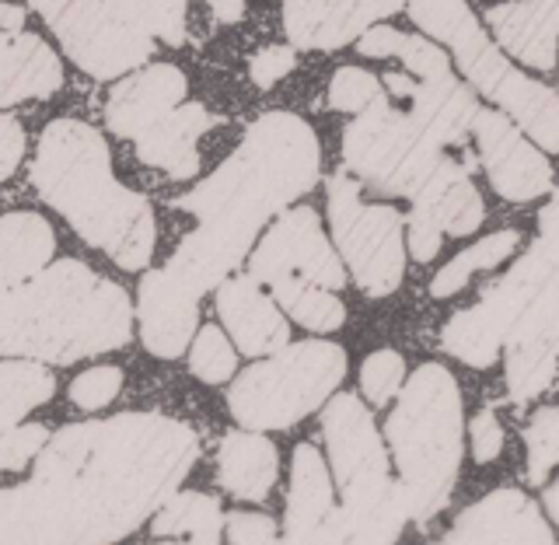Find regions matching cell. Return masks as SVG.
I'll return each instance as SVG.
<instances>
[{"mask_svg":"<svg viewBox=\"0 0 559 545\" xmlns=\"http://www.w3.org/2000/svg\"><path fill=\"white\" fill-rule=\"evenodd\" d=\"M200 434L165 413H119L52 434L32 497L60 545H116L186 483Z\"/></svg>","mask_w":559,"mask_h":545,"instance_id":"6da1fadb","label":"cell"},{"mask_svg":"<svg viewBox=\"0 0 559 545\" xmlns=\"http://www.w3.org/2000/svg\"><path fill=\"white\" fill-rule=\"evenodd\" d=\"M319 168L322 144L308 119L294 112L259 116L231 157L179 200L197 227L162 270L197 297L214 291L252 252L266 221L319 182Z\"/></svg>","mask_w":559,"mask_h":545,"instance_id":"7a4b0ae2","label":"cell"},{"mask_svg":"<svg viewBox=\"0 0 559 545\" xmlns=\"http://www.w3.org/2000/svg\"><path fill=\"white\" fill-rule=\"evenodd\" d=\"M32 186L74 232L122 270H147L157 221L147 197L127 189L112 171L105 137L81 119H52L39 133Z\"/></svg>","mask_w":559,"mask_h":545,"instance_id":"3957f363","label":"cell"},{"mask_svg":"<svg viewBox=\"0 0 559 545\" xmlns=\"http://www.w3.org/2000/svg\"><path fill=\"white\" fill-rule=\"evenodd\" d=\"M133 340V301L78 259L46 262L0 287V357L74 364Z\"/></svg>","mask_w":559,"mask_h":545,"instance_id":"277c9868","label":"cell"},{"mask_svg":"<svg viewBox=\"0 0 559 545\" xmlns=\"http://www.w3.org/2000/svg\"><path fill=\"white\" fill-rule=\"evenodd\" d=\"M343 162L357 182H367L374 192L424 206L451 238L472 235L486 217L483 197L472 182L476 157H451L437 147L384 92L343 130Z\"/></svg>","mask_w":559,"mask_h":545,"instance_id":"5b68a950","label":"cell"},{"mask_svg":"<svg viewBox=\"0 0 559 545\" xmlns=\"http://www.w3.org/2000/svg\"><path fill=\"white\" fill-rule=\"evenodd\" d=\"M384 441L399 469V489L409 521H430L444 511L459 483L465 451V419L459 381L444 364H419L402 381L399 402L384 424Z\"/></svg>","mask_w":559,"mask_h":545,"instance_id":"8992f818","label":"cell"},{"mask_svg":"<svg viewBox=\"0 0 559 545\" xmlns=\"http://www.w3.org/2000/svg\"><path fill=\"white\" fill-rule=\"evenodd\" d=\"M413 22L441 39L454 63L479 95H486L500 112L518 122L524 133H532L542 154L559 147V98L549 84L532 81L528 74L503 57L486 28L476 22L465 0H406Z\"/></svg>","mask_w":559,"mask_h":545,"instance_id":"52a82bcc","label":"cell"},{"mask_svg":"<svg viewBox=\"0 0 559 545\" xmlns=\"http://www.w3.org/2000/svg\"><path fill=\"white\" fill-rule=\"evenodd\" d=\"M343 378L346 349L340 343H287L266 360L245 367L227 389V406L245 430H287L308 413L322 410Z\"/></svg>","mask_w":559,"mask_h":545,"instance_id":"ba28073f","label":"cell"},{"mask_svg":"<svg viewBox=\"0 0 559 545\" xmlns=\"http://www.w3.org/2000/svg\"><path fill=\"white\" fill-rule=\"evenodd\" d=\"M542 232L535 245L524 252L511 273H503L497 284H489L472 308L459 311L441 332V349L468 367L497 364L503 340L511 336L514 322L524 315L538 291L552 284L559 270V238H556V200L542 210Z\"/></svg>","mask_w":559,"mask_h":545,"instance_id":"9c48e42d","label":"cell"},{"mask_svg":"<svg viewBox=\"0 0 559 545\" xmlns=\"http://www.w3.org/2000/svg\"><path fill=\"white\" fill-rule=\"evenodd\" d=\"M329 227L340 262L367 297H389L406 276V227L395 206L364 203L360 182L340 168L329 179Z\"/></svg>","mask_w":559,"mask_h":545,"instance_id":"30bf717a","label":"cell"},{"mask_svg":"<svg viewBox=\"0 0 559 545\" xmlns=\"http://www.w3.org/2000/svg\"><path fill=\"white\" fill-rule=\"evenodd\" d=\"M87 78L116 81L154 57V39L122 22L112 0H28Z\"/></svg>","mask_w":559,"mask_h":545,"instance_id":"8fae6325","label":"cell"},{"mask_svg":"<svg viewBox=\"0 0 559 545\" xmlns=\"http://www.w3.org/2000/svg\"><path fill=\"white\" fill-rule=\"evenodd\" d=\"M329 472L336 476L343 503H378L392 494V462L367 406L349 392L329 395L322 413Z\"/></svg>","mask_w":559,"mask_h":545,"instance_id":"7c38bea8","label":"cell"},{"mask_svg":"<svg viewBox=\"0 0 559 545\" xmlns=\"http://www.w3.org/2000/svg\"><path fill=\"white\" fill-rule=\"evenodd\" d=\"M409 511L399 483L378 503H340L332 514L305 535H280L276 521L266 514H224L227 542L231 545H395L406 529Z\"/></svg>","mask_w":559,"mask_h":545,"instance_id":"4fadbf2b","label":"cell"},{"mask_svg":"<svg viewBox=\"0 0 559 545\" xmlns=\"http://www.w3.org/2000/svg\"><path fill=\"white\" fill-rule=\"evenodd\" d=\"M249 276L259 287L273 284V280H305V284L336 294L346 284L343 262L311 206H287L284 214H276L249 259Z\"/></svg>","mask_w":559,"mask_h":545,"instance_id":"5bb4252c","label":"cell"},{"mask_svg":"<svg viewBox=\"0 0 559 545\" xmlns=\"http://www.w3.org/2000/svg\"><path fill=\"white\" fill-rule=\"evenodd\" d=\"M468 137L479 144V165L503 200L528 203L552 192V162L500 109H479Z\"/></svg>","mask_w":559,"mask_h":545,"instance_id":"9a60e30c","label":"cell"},{"mask_svg":"<svg viewBox=\"0 0 559 545\" xmlns=\"http://www.w3.org/2000/svg\"><path fill=\"white\" fill-rule=\"evenodd\" d=\"M507 357V392L514 402H532L556 381L559 357V287L556 280L538 291L535 301L514 322L503 340Z\"/></svg>","mask_w":559,"mask_h":545,"instance_id":"2e32d148","label":"cell"},{"mask_svg":"<svg viewBox=\"0 0 559 545\" xmlns=\"http://www.w3.org/2000/svg\"><path fill=\"white\" fill-rule=\"evenodd\" d=\"M63 87V63L43 35L28 28L17 4H0V109L49 98Z\"/></svg>","mask_w":559,"mask_h":545,"instance_id":"e0dca14e","label":"cell"},{"mask_svg":"<svg viewBox=\"0 0 559 545\" xmlns=\"http://www.w3.org/2000/svg\"><path fill=\"white\" fill-rule=\"evenodd\" d=\"M437 545H556L552 521L521 489H493L459 514Z\"/></svg>","mask_w":559,"mask_h":545,"instance_id":"ac0fdd59","label":"cell"},{"mask_svg":"<svg viewBox=\"0 0 559 545\" xmlns=\"http://www.w3.org/2000/svg\"><path fill=\"white\" fill-rule=\"evenodd\" d=\"M287 39L297 49H343L406 8V0H280Z\"/></svg>","mask_w":559,"mask_h":545,"instance_id":"d6986e66","label":"cell"},{"mask_svg":"<svg viewBox=\"0 0 559 545\" xmlns=\"http://www.w3.org/2000/svg\"><path fill=\"white\" fill-rule=\"evenodd\" d=\"M189 95V81L175 63L136 67L112 84L105 98V127L119 140H136L171 109H179Z\"/></svg>","mask_w":559,"mask_h":545,"instance_id":"ffe728a7","label":"cell"},{"mask_svg":"<svg viewBox=\"0 0 559 545\" xmlns=\"http://www.w3.org/2000/svg\"><path fill=\"white\" fill-rule=\"evenodd\" d=\"M384 87L392 92V98L406 102V116L437 147H444V151L465 147L479 105H476V95H472L454 74L433 78V81H419L409 74H389L384 78Z\"/></svg>","mask_w":559,"mask_h":545,"instance_id":"44dd1931","label":"cell"},{"mask_svg":"<svg viewBox=\"0 0 559 545\" xmlns=\"http://www.w3.org/2000/svg\"><path fill=\"white\" fill-rule=\"evenodd\" d=\"M140 340L157 360L182 357L200 322V297L165 270H147L136 291Z\"/></svg>","mask_w":559,"mask_h":545,"instance_id":"7402d4cb","label":"cell"},{"mask_svg":"<svg viewBox=\"0 0 559 545\" xmlns=\"http://www.w3.org/2000/svg\"><path fill=\"white\" fill-rule=\"evenodd\" d=\"M217 315L224 319L227 336L238 343L245 357H270L290 343V325L273 297L262 291L249 273L227 276L214 287Z\"/></svg>","mask_w":559,"mask_h":545,"instance_id":"603a6c76","label":"cell"},{"mask_svg":"<svg viewBox=\"0 0 559 545\" xmlns=\"http://www.w3.org/2000/svg\"><path fill=\"white\" fill-rule=\"evenodd\" d=\"M217 127V116L203 102H182L162 122L133 140L136 157L168 179L186 182L200 171V140Z\"/></svg>","mask_w":559,"mask_h":545,"instance_id":"cb8c5ba5","label":"cell"},{"mask_svg":"<svg viewBox=\"0 0 559 545\" xmlns=\"http://www.w3.org/2000/svg\"><path fill=\"white\" fill-rule=\"evenodd\" d=\"M486 25L497 46H503L518 63L542 74L556 67L559 0H503L486 11Z\"/></svg>","mask_w":559,"mask_h":545,"instance_id":"d4e9b609","label":"cell"},{"mask_svg":"<svg viewBox=\"0 0 559 545\" xmlns=\"http://www.w3.org/2000/svg\"><path fill=\"white\" fill-rule=\"evenodd\" d=\"M280 476V454L273 441L255 430H231L217 445V483L235 500L262 503Z\"/></svg>","mask_w":559,"mask_h":545,"instance_id":"484cf974","label":"cell"},{"mask_svg":"<svg viewBox=\"0 0 559 545\" xmlns=\"http://www.w3.org/2000/svg\"><path fill=\"white\" fill-rule=\"evenodd\" d=\"M336 507L329 465L314 445H297L290 459V497L284 511V535H305Z\"/></svg>","mask_w":559,"mask_h":545,"instance_id":"4316f807","label":"cell"},{"mask_svg":"<svg viewBox=\"0 0 559 545\" xmlns=\"http://www.w3.org/2000/svg\"><path fill=\"white\" fill-rule=\"evenodd\" d=\"M57 256V235L46 217L14 210L0 217V287L39 273Z\"/></svg>","mask_w":559,"mask_h":545,"instance_id":"83f0119b","label":"cell"},{"mask_svg":"<svg viewBox=\"0 0 559 545\" xmlns=\"http://www.w3.org/2000/svg\"><path fill=\"white\" fill-rule=\"evenodd\" d=\"M357 52L360 57H395L402 60L409 78L419 81H433V78H448L451 74V63H448V52L441 46H433L430 39H419V35L409 32H399L392 25H371L360 39H357Z\"/></svg>","mask_w":559,"mask_h":545,"instance_id":"f1b7e54d","label":"cell"},{"mask_svg":"<svg viewBox=\"0 0 559 545\" xmlns=\"http://www.w3.org/2000/svg\"><path fill=\"white\" fill-rule=\"evenodd\" d=\"M57 392V378L39 360H0V434L46 406Z\"/></svg>","mask_w":559,"mask_h":545,"instance_id":"f546056e","label":"cell"},{"mask_svg":"<svg viewBox=\"0 0 559 545\" xmlns=\"http://www.w3.org/2000/svg\"><path fill=\"white\" fill-rule=\"evenodd\" d=\"M262 291H270L273 305L284 308L297 325L311 332H336L346 322V305L336 291L305 284V280H273Z\"/></svg>","mask_w":559,"mask_h":545,"instance_id":"4dcf8cb0","label":"cell"},{"mask_svg":"<svg viewBox=\"0 0 559 545\" xmlns=\"http://www.w3.org/2000/svg\"><path fill=\"white\" fill-rule=\"evenodd\" d=\"M224 532V507L217 497L206 494H175L151 514L154 538H189V535H221Z\"/></svg>","mask_w":559,"mask_h":545,"instance_id":"1f68e13d","label":"cell"},{"mask_svg":"<svg viewBox=\"0 0 559 545\" xmlns=\"http://www.w3.org/2000/svg\"><path fill=\"white\" fill-rule=\"evenodd\" d=\"M521 245V232L514 227H507V232H497V235H486L479 238L476 245H468L465 252H459L444 270L433 273V284H430V294L433 297H454L459 291L468 287V280L483 273V270H497L503 259H511Z\"/></svg>","mask_w":559,"mask_h":545,"instance_id":"d6a6232c","label":"cell"},{"mask_svg":"<svg viewBox=\"0 0 559 545\" xmlns=\"http://www.w3.org/2000/svg\"><path fill=\"white\" fill-rule=\"evenodd\" d=\"M0 545H60L28 483L0 489Z\"/></svg>","mask_w":559,"mask_h":545,"instance_id":"836d02e7","label":"cell"},{"mask_svg":"<svg viewBox=\"0 0 559 545\" xmlns=\"http://www.w3.org/2000/svg\"><path fill=\"white\" fill-rule=\"evenodd\" d=\"M122 22L144 32L154 43L182 46L186 43V14L189 0H112Z\"/></svg>","mask_w":559,"mask_h":545,"instance_id":"e575fe53","label":"cell"},{"mask_svg":"<svg viewBox=\"0 0 559 545\" xmlns=\"http://www.w3.org/2000/svg\"><path fill=\"white\" fill-rule=\"evenodd\" d=\"M238 357L231 340L224 336L221 325H203L189 346V371L206 384H224L235 375Z\"/></svg>","mask_w":559,"mask_h":545,"instance_id":"d590c367","label":"cell"},{"mask_svg":"<svg viewBox=\"0 0 559 545\" xmlns=\"http://www.w3.org/2000/svg\"><path fill=\"white\" fill-rule=\"evenodd\" d=\"M524 448H528V483L532 486H542L552 469L559 462V410L556 406H542L535 416L528 430H524Z\"/></svg>","mask_w":559,"mask_h":545,"instance_id":"8d00e7d4","label":"cell"},{"mask_svg":"<svg viewBox=\"0 0 559 545\" xmlns=\"http://www.w3.org/2000/svg\"><path fill=\"white\" fill-rule=\"evenodd\" d=\"M406 381V360L399 349H374L360 367V389L371 406H389Z\"/></svg>","mask_w":559,"mask_h":545,"instance_id":"74e56055","label":"cell"},{"mask_svg":"<svg viewBox=\"0 0 559 545\" xmlns=\"http://www.w3.org/2000/svg\"><path fill=\"white\" fill-rule=\"evenodd\" d=\"M384 92L378 74L364 67H340L329 81V105L340 112H364L378 95Z\"/></svg>","mask_w":559,"mask_h":545,"instance_id":"f35d334b","label":"cell"},{"mask_svg":"<svg viewBox=\"0 0 559 545\" xmlns=\"http://www.w3.org/2000/svg\"><path fill=\"white\" fill-rule=\"evenodd\" d=\"M119 392H122V367H116V364L87 367L84 375L70 381V402L84 413H98L105 406H112V399Z\"/></svg>","mask_w":559,"mask_h":545,"instance_id":"ab89813d","label":"cell"},{"mask_svg":"<svg viewBox=\"0 0 559 545\" xmlns=\"http://www.w3.org/2000/svg\"><path fill=\"white\" fill-rule=\"evenodd\" d=\"M49 441V430L43 424H17L0 434V472H17L25 469L35 454H39Z\"/></svg>","mask_w":559,"mask_h":545,"instance_id":"60d3db41","label":"cell"},{"mask_svg":"<svg viewBox=\"0 0 559 545\" xmlns=\"http://www.w3.org/2000/svg\"><path fill=\"white\" fill-rule=\"evenodd\" d=\"M402 227H406V245H409V256L416 262H430L437 252H441L444 232L424 206H413L409 214L402 217Z\"/></svg>","mask_w":559,"mask_h":545,"instance_id":"b9f144b4","label":"cell"},{"mask_svg":"<svg viewBox=\"0 0 559 545\" xmlns=\"http://www.w3.org/2000/svg\"><path fill=\"white\" fill-rule=\"evenodd\" d=\"M294 63H297L294 46H266V49H259L255 57L249 60V78H252L255 87L270 92V87H276L280 81L290 74Z\"/></svg>","mask_w":559,"mask_h":545,"instance_id":"7bdbcfd3","label":"cell"},{"mask_svg":"<svg viewBox=\"0 0 559 545\" xmlns=\"http://www.w3.org/2000/svg\"><path fill=\"white\" fill-rule=\"evenodd\" d=\"M25 127L14 116L0 112V182H8L11 175L17 171V165L25 162Z\"/></svg>","mask_w":559,"mask_h":545,"instance_id":"ee69618b","label":"cell"},{"mask_svg":"<svg viewBox=\"0 0 559 545\" xmlns=\"http://www.w3.org/2000/svg\"><path fill=\"white\" fill-rule=\"evenodd\" d=\"M468 437H472V454H476V462H483V465L493 462L503 451V427L493 410H483L476 419H472Z\"/></svg>","mask_w":559,"mask_h":545,"instance_id":"f6af8a7d","label":"cell"},{"mask_svg":"<svg viewBox=\"0 0 559 545\" xmlns=\"http://www.w3.org/2000/svg\"><path fill=\"white\" fill-rule=\"evenodd\" d=\"M206 4L214 11L217 22H224V25H238L245 14V0H206Z\"/></svg>","mask_w":559,"mask_h":545,"instance_id":"bcb514c9","label":"cell"},{"mask_svg":"<svg viewBox=\"0 0 559 545\" xmlns=\"http://www.w3.org/2000/svg\"><path fill=\"white\" fill-rule=\"evenodd\" d=\"M162 545H221V535H189V538H162Z\"/></svg>","mask_w":559,"mask_h":545,"instance_id":"7dc6e473","label":"cell"},{"mask_svg":"<svg viewBox=\"0 0 559 545\" xmlns=\"http://www.w3.org/2000/svg\"><path fill=\"white\" fill-rule=\"evenodd\" d=\"M546 518H549V521L559 518V486H556V483L546 486Z\"/></svg>","mask_w":559,"mask_h":545,"instance_id":"c3c4849f","label":"cell"}]
</instances>
